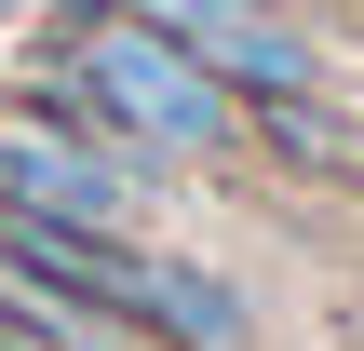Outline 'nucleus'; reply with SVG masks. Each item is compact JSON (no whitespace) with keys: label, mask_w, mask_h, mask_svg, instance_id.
I'll return each instance as SVG.
<instances>
[{"label":"nucleus","mask_w":364,"mask_h":351,"mask_svg":"<svg viewBox=\"0 0 364 351\" xmlns=\"http://www.w3.org/2000/svg\"><path fill=\"white\" fill-rule=\"evenodd\" d=\"M0 203L14 216H68V230H149L162 162H135L122 135L68 122L41 95H0Z\"/></svg>","instance_id":"f03ea898"},{"label":"nucleus","mask_w":364,"mask_h":351,"mask_svg":"<svg viewBox=\"0 0 364 351\" xmlns=\"http://www.w3.org/2000/svg\"><path fill=\"white\" fill-rule=\"evenodd\" d=\"M27 95L68 108V122H95V135H122L135 162H243L257 149L243 95L189 41H162L149 14H122V0H68L41 27V54H27Z\"/></svg>","instance_id":"f257e3e1"},{"label":"nucleus","mask_w":364,"mask_h":351,"mask_svg":"<svg viewBox=\"0 0 364 351\" xmlns=\"http://www.w3.org/2000/svg\"><path fill=\"white\" fill-rule=\"evenodd\" d=\"M122 14H149L162 41H189L243 108H270V95H338L324 27H311V14H284V0H122Z\"/></svg>","instance_id":"7ed1b4c3"}]
</instances>
